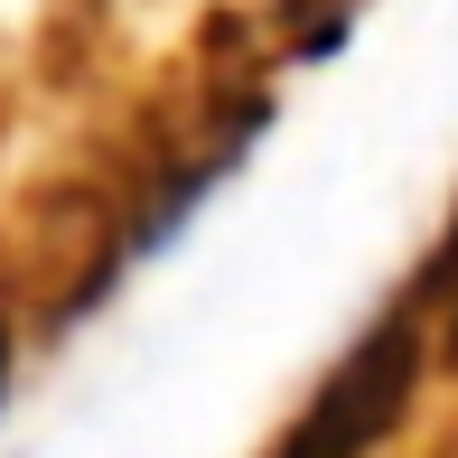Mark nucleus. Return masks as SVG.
I'll use <instances>...</instances> for the list:
<instances>
[{
	"label": "nucleus",
	"instance_id": "nucleus-2",
	"mask_svg": "<svg viewBox=\"0 0 458 458\" xmlns=\"http://www.w3.org/2000/svg\"><path fill=\"white\" fill-rule=\"evenodd\" d=\"M0 393H10V318H0Z\"/></svg>",
	"mask_w": 458,
	"mask_h": 458
},
{
	"label": "nucleus",
	"instance_id": "nucleus-1",
	"mask_svg": "<svg viewBox=\"0 0 458 458\" xmlns=\"http://www.w3.org/2000/svg\"><path fill=\"white\" fill-rule=\"evenodd\" d=\"M411 374H421V327H411V318H384L356 356L318 384V403L290 421V440L272 458H365L393 421H403Z\"/></svg>",
	"mask_w": 458,
	"mask_h": 458
},
{
	"label": "nucleus",
	"instance_id": "nucleus-3",
	"mask_svg": "<svg viewBox=\"0 0 458 458\" xmlns=\"http://www.w3.org/2000/svg\"><path fill=\"white\" fill-rule=\"evenodd\" d=\"M449 365H458V309H449Z\"/></svg>",
	"mask_w": 458,
	"mask_h": 458
}]
</instances>
